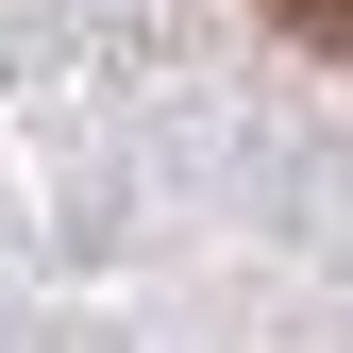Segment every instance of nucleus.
I'll list each match as a JSON object with an SVG mask.
<instances>
[{
	"mask_svg": "<svg viewBox=\"0 0 353 353\" xmlns=\"http://www.w3.org/2000/svg\"><path fill=\"white\" fill-rule=\"evenodd\" d=\"M270 17L303 34V51H353V0H270Z\"/></svg>",
	"mask_w": 353,
	"mask_h": 353,
	"instance_id": "nucleus-1",
	"label": "nucleus"
}]
</instances>
